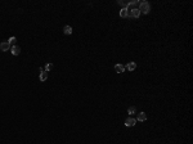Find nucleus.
<instances>
[{
	"label": "nucleus",
	"mask_w": 193,
	"mask_h": 144,
	"mask_svg": "<svg viewBox=\"0 0 193 144\" xmlns=\"http://www.w3.org/2000/svg\"><path fill=\"white\" fill-rule=\"evenodd\" d=\"M138 9H139L140 13L148 14L149 10H151V5H149V3H148V1H142V3H139V8Z\"/></svg>",
	"instance_id": "1"
},
{
	"label": "nucleus",
	"mask_w": 193,
	"mask_h": 144,
	"mask_svg": "<svg viewBox=\"0 0 193 144\" xmlns=\"http://www.w3.org/2000/svg\"><path fill=\"white\" fill-rule=\"evenodd\" d=\"M140 16V12L138 8H131V9H127V17H131V18H138Z\"/></svg>",
	"instance_id": "2"
},
{
	"label": "nucleus",
	"mask_w": 193,
	"mask_h": 144,
	"mask_svg": "<svg viewBox=\"0 0 193 144\" xmlns=\"http://www.w3.org/2000/svg\"><path fill=\"white\" fill-rule=\"evenodd\" d=\"M135 123H137V120L134 119V117H127V119L125 120V126L126 127H131L134 126Z\"/></svg>",
	"instance_id": "3"
},
{
	"label": "nucleus",
	"mask_w": 193,
	"mask_h": 144,
	"mask_svg": "<svg viewBox=\"0 0 193 144\" xmlns=\"http://www.w3.org/2000/svg\"><path fill=\"white\" fill-rule=\"evenodd\" d=\"M10 49V45L8 41H3V43H0V50L1 51H8Z\"/></svg>",
	"instance_id": "4"
},
{
	"label": "nucleus",
	"mask_w": 193,
	"mask_h": 144,
	"mask_svg": "<svg viewBox=\"0 0 193 144\" xmlns=\"http://www.w3.org/2000/svg\"><path fill=\"white\" fill-rule=\"evenodd\" d=\"M10 51H12L13 55H18L19 53H21V48H19L18 45H13L12 49H10Z\"/></svg>",
	"instance_id": "5"
},
{
	"label": "nucleus",
	"mask_w": 193,
	"mask_h": 144,
	"mask_svg": "<svg viewBox=\"0 0 193 144\" xmlns=\"http://www.w3.org/2000/svg\"><path fill=\"white\" fill-rule=\"evenodd\" d=\"M115 71L117 72V73H122V72L125 71V66H124V64H120V63H117V64H116V66H115Z\"/></svg>",
	"instance_id": "6"
},
{
	"label": "nucleus",
	"mask_w": 193,
	"mask_h": 144,
	"mask_svg": "<svg viewBox=\"0 0 193 144\" xmlns=\"http://www.w3.org/2000/svg\"><path fill=\"white\" fill-rule=\"evenodd\" d=\"M147 120V115L144 112H140L138 113V117H137V121H140V122H144Z\"/></svg>",
	"instance_id": "7"
},
{
	"label": "nucleus",
	"mask_w": 193,
	"mask_h": 144,
	"mask_svg": "<svg viewBox=\"0 0 193 144\" xmlns=\"http://www.w3.org/2000/svg\"><path fill=\"white\" fill-rule=\"evenodd\" d=\"M135 68H137V63L135 62H129L127 66L125 67V70H129V71H134Z\"/></svg>",
	"instance_id": "8"
},
{
	"label": "nucleus",
	"mask_w": 193,
	"mask_h": 144,
	"mask_svg": "<svg viewBox=\"0 0 193 144\" xmlns=\"http://www.w3.org/2000/svg\"><path fill=\"white\" fill-rule=\"evenodd\" d=\"M63 32L66 35H71V34H72V27H71V26H64V27H63Z\"/></svg>",
	"instance_id": "9"
},
{
	"label": "nucleus",
	"mask_w": 193,
	"mask_h": 144,
	"mask_svg": "<svg viewBox=\"0 0 193 144\" xmlns=\"http://www.w3.org/2000/svg\"><path fill=\"white\" fill-rule=\"evenodd\" d=\"M39 78H40V81H45L48 78V72L47 71H43L41 73H40V76H39Z\"/></svg>",
	"instance_id": "10"
},
{
	"label": "nucleus",
	"mask_w": 193,
	"mask_h": 144,
	"mask_svg": "<svg viewBox=\"0 0 193 144\" xmlns=\"http://www.w3.org/2000/svg\"><path fill=\"white\" fill-rule=\"evenodd\" d=\"M138 4H139L138 0H133V1H129V3H127V9H129V6H130V8H135V5H138Z\"/></svg>",
	"instance_id": "11"
},
{
	"label": "nucleus",
	"mask_w": 193,
	"mask_h": 144,
	"mask_svg": "<svg viewBox=\"0 0 193 144\" xmlns=\"http://www.w3.org/2000/svg\"><path fill=\"white\" fill-rule=\"evenodd\" d=\"M120 17H122V18H126L127 17V9L126 8H122L120 10Z\"/></svg>",
	"instance_id": "12"
},
{
	"label": "nucleus",
	"mask_w": 193,
	"mask_h": 144,
	"mask_svg": "<svg viewBox=\"0 0 193 144\" xmlns=\"http://www.w3.org/2000/svg\"><path fill=\"white\" fill-rule=\"evenodd\" d=\"M135 112H137V108H135V107H129V109H127L129 115H134Z\"/></svg>",
	"instance_id": "13"
},
{
	"label": "nucleus",
	"mask_w": 193,
	"mask_h": 144,
	"mask_svg": "<svg viewBox=\"0 0 193 144\" xmlns=\"http://www.w3.org/2000/svg\"><path fill=\"white\" fill-rule=\"evenodd\" d=\"M16 41H17V39L14 37V36H12L9 40H8V43H9V45H14L16 44Z\"/></svg>",
	"instance_id": "14"
},
{
	"label": "nucleus",
	"mask_w": 193,
	"mask_h": 144,
	"mask_svg": "<svg viewBox=\"0 0 193 144\" xmlns=\"http://www.w3.org/2000/svg\"><path fill=\"white\" fill-rule=\"evenodd\" d=\"M51 68H53V64H51V63H48V64H47V66H45V68H44V70H45V71H47V72H48V71H50Z\"/></svg>",
	"instance_id": "15"
},
{
	"label": "nucleus",
	"mask_w": 193,
	"mask_h": 144,
	"mask_svg": "<svg viewBox=\"0 0 193 144\" xmlns=\"http://www.w3.org/2000/svg\"><path fill=\"white\" fill-rule=\"evenodd\" d=\"M119 4L122 6V8H126V9H127V3H126V1H122V0H120Z\"/></svg>",
	"instance_id": "16"
}]
</instances>
